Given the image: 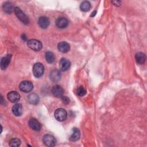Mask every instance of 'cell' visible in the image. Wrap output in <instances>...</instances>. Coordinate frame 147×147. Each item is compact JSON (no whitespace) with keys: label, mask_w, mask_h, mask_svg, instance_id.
Here are the masks:
<instances>
[{"label":"cell","mask_w":147,"mask_h":147,"mask_svg":"<svg viewBox=\"0 0 147 147\" xmlns=\"http://www.w3.org/2000/svg\"><path fill=\"white\" fill-rule=\"evenodd\" d=\"M45 57L46 61L48 63H52L55 61V56L52 52H47L45 53Z\"/></svg>","instance_id":"obj_22"},{"label":"cell","mask_w":147,"mask_h":147,"mask_svg":"<svg viewBox=\"0 0 147 147\" xmlns=\"http://www.w3.org/2000/svg\"><path fill=\"white\" fill-rule=\"evenodd\" d=\"M71 66L70 61L65 58H62L59 61L60 69L62 71H67Z\"/></svg>","instance_id":"obj_7"},{"label":"cell","mask_w":147,"mask_h":147,"mask_svg":"<svg viewBox=\"0 0 147 147\" xmlns=\"http://www.w3.org/2000/svg\"><path fill=\"white\" fill-rule=\"evenodd\" d=\"M136 62L139 64H143L146 60V56L142 52H138L135 55Z\"/></svg>","instance_id":"obj_17"},{"label":"cell","mask_w":147,"mask_h":147,"mask_svg":"<svg viewBox=\"0 0 147 147\" xmlns=\"http://www.w3.org/2000/svg\"><path fill=\"white\" fill-rule=\"evenodd\" d=\"M91 5L89 1H85L81 3L80 5V9L83 11H88L91 9Z\"/></svg>","instance_id":"obj_21"},{"label":"cell","mask_w":147,"mask_h":147,"mask_svg":"<svg viewBox=\"0 0 147 147\" xmlns=\"http://www.w3.org/2000/svg\"><path fill=\"white\" fill-rule=\"evenodd\" d=\"M63 92H64V90L63 88L59 85L54 86L52 90V92L53 95L57 98L62 97L63 95Z\"/></svg>","instance_id":"obj_8"},{"label":"cell","mask_w":147,"mask_h":147,"mask_svg":"<svg viewBox=\"0 0 147 147\" xmlns=\"http://www.w3.org/2000/svg\"><path fill=\"white\" fill-rule=\"evenodd\" d=\"M42 141L45 145L47 146H54L56 145V140L55 138L51 134H46L43 137Z\"/></svg>","instance_id":"obj_6"},{"label":"cell","mask_w":147,"mask_h":147,"mask_svg":"<svg viewBox=\"0 0 147 147\" xmlns=\"http://www.w3.org/2000/svg\"><path fill=\"white\" fill-rule=\"evenodd\" d=\"M14 13L17 18L24 24H28L29 23V20L28 17L24 14V13L21 10L20 8L16 7L14 8Z\"/></svg>","instance_id":"obj_4"},{"label":"cell","mask_w":147,"mask_h":147,"mask_svg":"<svg viewBox=\"0 0 147 147\" xmlns=\"http://www.w3.org/2000/svg\"><path fill=\"white\" fill-rule=\"evenodd\" d=\"M33 87V84L31 82L28 80L22 81L19 86V88L21 91L24 92H29L32 90Z\"/></svg>","instance_id":"obj_5"},{"label":"cell","mask_w":147,"mask_h":147,"mask_svg":"<svg viewBox=\"0 0 147 147\" xmlns=\"http://www.w3.org/2000/svg\"><path fill=\"white\" fill-rule=\"evenodd\" d=\"M28 46L32 50L35 51H39L42 47V43L36 39H30L27 42Z\"/></svg>","instance_id":"obj_1"},{"label":"cell","mask_w":147,"mask_h":147,"mask_svg":"<svg viewBox=\"0 0 147 147\" xmlns=\"http://www.w3.org/2000/svg\"><path fill=\"white\" fill-rule=\"evenodd\" d=\"M113 3H114V5L115 6H119L121 2L120 1H112Z\"/></svg>","instance_id":"obj_26"},{"label":"cell","mask_w":147,"mask_h":147,"mask_svg":"<svg viewBox=\"0 0 147 147\" xmlns=\"http://www.w3.org/2000/svg\"><path fill=\"white\" fill-rule=\"evenodd\" d=\"M44 71V65L40 63H37L34 64L33 67V73L35 77L40 78L41 77Z\"/></svg>","instance_id":"obj_2"},{"label":"cell","mask_w":147,"mask_h":147,"mask_svg":"<svg viewBox=\"0 0 147 147\" xmlns=\"http://www.w3.org/2000/svg\"><path fill=\"white\" fill-rule=\"evenodd\" d=\"M57 48L60 52L63 53H66L69 50L70 46L69 44L67 43V42L63 41L58 44Z\"/></svg>","instance_id":"obj_15"},{"label":"cell","mask_w":147,"mask_h":147,"mask_svg":"<svg viewBox=\"0 0 147 147\" xmlns=\"http://www.w3.org/2000/svg\"><path fill=\"white\" fill-rule=\"evenodd\" d=\"M49 77H50V79L53 82H58L59 80H60V79L61 78V74L59 70L54 69V70H52L50 72Z\"/></svg>","instance_id":"obj_14"},{"label":"cell","mask_w":147,"mask_h":147,"mask_svg":"<svg viewBox=\"0 0 147 147\" xmlns=\"http://www.w3.org/2000/svg\"><path fill=\"white\" fill-rule=\"evenodd\" d=\"M38 24L40 28L42 29H46L49 25V20L46 17H41L38 20Z\"/></svg>","instance_id":"obj_11"},{"label":"cell","mask_w":147,"mask_h":147,"mask_svg":"<svg viewBox=\"0 0 147 147\" xmlns=\"http://www.w3.org/2000/svg\"><path fill=\"white\" fill-rule=\"evenodd\" d=\"M62 100L65 104H68L69 102V98L66 96H62Z\"/></svg>","instance_id":"obj_25"},{"label":"cell","mask_w":147,"mask_h":147,"mask_svg":"<svg viewBox=\"0 0 147 147\" xmlns=\"http://www.w3.org/2000/svg\"><path fill=\"white\" fill-rule=\"evenodd\" d=\"M76 92L78 95L80 96H83L86 94V90L83 86L79 87L76 90Z\"/></svg>","instance_id":"obj_24"},{"label":"cell","mask_w":147,"mask_h":147,"mask_svg":"<svg viewBox=\"0 0 147 147\" xmlns=\"http://www.w3.org/2000/svg\"><path fill=\"white\" fill-rule=\"evenodd\" d=\"M21 144V141L18 138H13L9 141L10 146H18Z\"/></svg>","instance_id":"obj_23"},{"label":"cell","mask_w":147,"mask_h":147,"mask_svg":"<svg viewBox=\"0 0 147 147\" xmlns=\"http://www.w3.org/2000/svg\"><path fill=\"white\" fill-rule=\"evenodd\" d=\"M68 20L63 17L59 18L56 21V25L57 27L60 28H65L68 26Z\"/></svg>","instance_id":"obj_16"},{"label":"cell","mask_w":147,"mask_h":147,"mask_svg":"<svg viewBox=\"0 0 147 147\" xmlns=\"http://www.w3.org/2000/svg\"><path fill=\"white\" fill-rule=\"evenodd\" d=\"M11 55H7L6 56L3 57L1 61V68L2 69H5L9 65L10 60H11Z\"/></svg>","instance_id":"obj_13"},{"label":"cell","mask_w":147,"mask_h":147,"mask_svg":"<svg viewBox=\"0 0 147 147\" xmlns=\"http://www.w3.org/2000/svg\"><path fill=\"white\" fill-rule=\"evenodd\" d=\"M3 9L5 13L9 14L13 11L14 7L11 2H6L3 5Z\"/></svg>","instance_id":"obj_20"},{"label":"cell","mask_w":147,"mask_h":147,"mask_svg":"<svg viewBox=\"0 0 147 147\" xmlns=\"http://www.w3.org/2000/svg\"><path fill=\"white\" fill-rule=\"evenodd\" d=\"M55 117L59 121H63L66 119L67 117V111L62 108L57 109L55 111Z\"/></svg>","instance_id":"obj_3"},{"label":"cell","mask_w":147,"mask_h":147,"mask_svg":"<svg viewBox=\"0 0 147 147\" xmlns=\"http://www.w3.org/2000/svg\"><path fill=\"white\" fill-rule=\"evenodd\" d=\"M7 98L11 102H17L20 99V95L17 91H11L7 94Z\"/></svg>","instance_id":"obj_10"},{"label":"cell","mask_w":147,"mask_h":147,"mask_svg":"<svg viewBox=\"0 0 147 147\" xmlns=\"http://www.w3.org/2000/svg\"><path fill=\"white\" fill-rule=\"evenodd\" d=\"M28 102L32 105H36L39 102L38 96L36 94H31L28 97Z\"/></svg>","instance_id":"obj_19"},{"label":"cell","mask_w":147,"mask_h":147,"mask_svg":"<svg viewBox=\"0 0 147 147\" xmlns=\"http://www.w3.org/2000/svg\"><path fill=\"white\" fill-rule=\"evenodd\" d=\"M80 133L79 130L76 127L73 128L71 131L69 140L71 141H74V142L76 141L80 138Z\"/></svg>","instance_id":"obj_12"},{"label":"cell","mask_w":147,"mask_h":147,"mask_svg":"<svg viewBox=\"0 0 147 147\" xmlns=\"http://www.w3.org/2000/svg\"><path fill=\"white\" fill-rule=\"evenodd\" d=\"M29 126L31 129L36 131H39L41 129V125L40 122L35 118H31L29 121Z\"/></svg>","instance_id":"obj_9"},{"label":"cell","mask_w":147,"mask_h":147,"mask_svg":"<svg viewBox=\"0 0 147 147\" xmlns=\"http://www.w3.org/2000/svg\"><path fill=\"white\" fill-rule=\"evenodd\" d=\"M12 112L16 116H20L22 113V107L21 104L17 103L12 107Z\"/></svg>","instance_id":"obj_18"},{"label":"cell","mask_w":147,"mask_h":147,"mask_svg":"<svg viewBox=\"0 0 147 147\" xmlns=\"http://www.w3.org/2000/svg\"><path fill=\"white\" fill-rule=\"evenodd\" d=\"M96 13V11H94L92 13V14L91 15V17H94V16L95 15Z\"/></svg>","instance_id":"obj_27"}]
</instances>
